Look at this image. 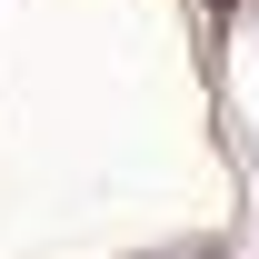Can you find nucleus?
Returning <instances> with one entry per match:
<instances>
[{"instance_id":"f257e3e1","label":"nucleus","mask_w":259,"mask_h":259,"mask_svg":"<svg viewBox=\"0 0 259 259\" xmlns=\"http://www.w3.org/2000/svg\"><path fill=\"white\" fill-rule=\"evenodd\" d=\"M180 259H220V249H180Z\"/></svg>"}]
</instances>
